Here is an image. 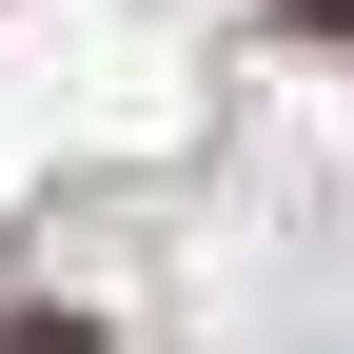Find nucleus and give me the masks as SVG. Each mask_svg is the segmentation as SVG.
<instances>
[{
    "label": "nucleus",
    "mask_w": 354,
    "mask_h": 354,
    "mask_svg": "<svg viewBox=\"0 0 354 354\" xmlns=\"http://www.w3.org/2000/svg\"><path fill=\"white\" fill-rule=\"evenodd\" d=\"M0 354H99V315H20V335H0Z\"/></svg>",
    "instance_id": "1"
},
{
    "label": "nucleus",
    "mask_w": 354,
    "mask_h": 354,
    "mask_svg": "<svg viewBox=\"0 0 354 354\" xmlns=\"http://www.w3.org/2000/svg\"><path fill=\"white\" fill-rule=\"evenodd\" d=\"M276 20H315V39H354V0H276Z\"/></svg>",
    "instance_id": "2"
}]
</instances>
